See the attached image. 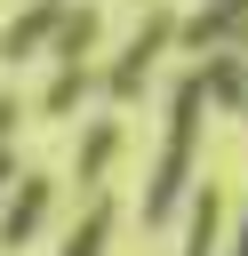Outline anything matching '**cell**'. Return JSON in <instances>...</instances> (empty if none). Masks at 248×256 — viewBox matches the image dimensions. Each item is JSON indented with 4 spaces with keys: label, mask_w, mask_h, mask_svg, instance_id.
I'll list each match as a JSON object with an SVG mask.
<instances>
[{
    "label": "cell",
    "mask_w": 248,
    "mask_h": 256,
    "mask_svg": "<svg viewBox=\"0 0 248 256\" xmlns=\"http://www.w3.org/2000/svg\"><path fill=\"white\" fill-rule=\"evenodd\" d=\"M192 128H200V112H192V96L176 104V136H168V152H160V184H152V216L168 208V192L184 184V160H192Z\"/></svg>",
    "instance_id": "6da1fadb"
},
{
    "label": "cell",
    "mask_w": 248,
    "mask_h": 256,
    "mask_svg": "<svg viewBox=\"0 0 248 256\" xmlns=\"http://www.w3.org/2000/svg\"><path fill=\"white\" fill-rule=\"evenodd\" d=\"M32 216H40V192H24V200H16V216H8V240H24V232H32Z\"/></svg>",
    "instance_id": "7a4b0ae2"
},
{
    "label": "cell",
    "mask_w": 248,
    "mask_h": 256,
    "mask_svg": "<svg viewBox=\"0 0 248 256\" xmlns=\"http://www.w3.org/2000/svg\"><path fill=\"white\" fill-rule=\"evenodd\" d=\"M232 256H248V232H240V248H232Z\"/></svg>",
    "instance_id": "5b68a950"
},
{
    "label": "cell",
    "mask_w": 248,
    "mask_h": 256,
    "mask_svg": "<svg viewBox=\"0 0 248 256\" xmlns=\"http://www.w3.org/2000/svg\"><path fill=\"white\" fill-rule=\"evenodd\" d=\"M184 256H208V208H200V224H192V248Z\"/></svg>",
    "instance_id": "277c9868"
},
{
    "label": "cell",
    "mask_w": 248,
    "mask_h": 256,
    "mask_svg": "<svg viewBox=\"0 0 248 256\" xmlns=\"http://www.w3.org/2000/svg\"><path fill=\"white\" fill-rule=\"evenodd\" d=\"M72 256H104V216H88V224H80V240H72Z\"/></svg>",
    "instance_id": "3957f363"
}]
</instances>
